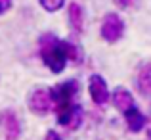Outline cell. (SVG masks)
Wrapping results in <instances>:
<instances>
[{
  "instance_id": "6da1fadb",
  "label": "cell",
  "mask_w": 151,
  "mask_h": 140,
  "mask_svg": "<svg viewBox=\"0 0 151 140\" xmlns=\"http://www.w3.org/2000/svg\"><path fill=\"white\" fill-rule=\"evenodd\" d=\"M38 54H40L44 65L52 73H61L67 65V56L63 52L61 41L54 33H44L38 38Z\"/></svg>"
},
{
  "instance_id": "7a4b0ae2",
  "label": "cell",
  "mask_w": 151,
  "mask_h": 140,
  "mask_svg": "<svg viewBox=\"0 0 151 140\" xmlns=\"http://www.w3.org/2000/svg\"><path fill=\"white\" fill-rule=\"evenodd\" d=\"M55 121H58V125L65 127L69 131H77L81 129L82 121H84V111L78 104L55 106Z\"/></svg>"
},
{
  "instance_id": "3957f363",
  "label": "cell",
  "mask_w": 151,
  "mask_h": 140,
  "mask_svg": "<svg viewBox=\"0 0 151 140\" xmlns=\"http://www.w3.org/2000/svg\"><path fill=\"white\" fill-rule=\"evenodd\" d=\"M100 35L105 42L109 44H115L122 38L124 35V19L121 17L115 12H109V14L103 15L101 19V27H100Z\"/></svg>"
},
{
  "instance_id": "277c9868",
  "label": "cell",
  "mask_w": 151,
  "mask_h": 140,
  "mask_svg": "<svg viewBox=\"0 0 151 140\" xmlns=\"http://www.w3.org/2000/svg\"><path fill=\"white\" fill-rule=\"evenodd\" d=\"M81 90V85H78L77 79H67V81L59 83V85L52 86L50 88V96L54 106H63V104H73L75 96Z\"/></svg>"
},
{
  "instance_id": "5b68a950",
  "label": "cell",
  "mask_w": 151,
  "mask_h": 140,
  "mask_svg": "<svg viewBox=\"0 0 151 140\" xmlns=\"http://www.w3.org/2000/svg\"><path fill=\"white\" fill-rule=\"evenodd\" d=\"M54 107L50 88H35L29 96V110L35 115H46Z\"/></svg>"
},
{
  "instance_id": "8992f818",
  "label": "cell",
  "mask_w": 151,
  "mask_h": 140,
  "mask_svg": "<svg viewBox=\"0 0 151 140\" xmlns=\"http://www.w3.org/2000/svg\"><path fill=\"white\" fill-rule=\"evenodd\" d=\"M0 127L6 140H19L21 136V121L14 110H4L0 113Z\"/></svg>"
},
{
  "instance_id": "52a82bcc",
  "label": "cell",
  "mask_w": 151,
  "mask_h": 140,
  "mask_svg": "<svg viewBox=\"0 0 151 140\" xmlns=\"http://www.w3.org/2000/svg\"><path fill=\"white\" fill-rule=\"evenodd\" d=\"M88 90H90V98L96 106H105L107 102L111 100L109 88H107V83L101 75L94 73L92 77L88 79Z\"/></svg>"
},
{
  "instance_id": "ba28073f",
  "label": "cell",
  "mask_w": 151,
  "mask_h": 140,
  "mask_svg": "<svg viewBox=\"0 0 151 140\" xmlns=\"http://www.w3.org/2000/svg\"><path fill=\"white\" fill-rule=\"evenodd\" d=\"M67 21L73 33L81 35L84 31V8L78 2H71L67 6Z\"/></svg>"
},
{
  "instance_id": "9c48e42d",
  "label": "cell",
  "mask_w": 151,
  "mask_h": 140,
  "mask_svg": "<svg viewBox=\"0 0 151 140\" xmlns=\"http://www.w3.org/2000/svg\"><path fill=\"white\" fill-rule=\"evenodd\" d=\"M111 100H113V106L117 107L119 111H128L130 107H134L136 104H134V96L130 94V90L122 88V86H119V88L113 90V94H111Z\"/></svg>"
},
{
  "instance_id": "30bf717a",
  "label": "cell",
  "mask_w": 151,
  "mask_h": 140,
  "mask_svg": "<svg viewBox=\"0 0 151 140\" xmlns=\"http://www.w3.org/2000/svg\"><path fill=\"white\" fill-rule=\"evenodd\" d=\"M124 119H126V125H128V129L132 131V133H140V131H144V127L147 125V117H145L136 106L130 107L128 111H124Z\"/></svg>"
},
{
  "instance_id": "8fae6325",
  "label": "cell",
  "mask_w": 151,
  "mask_h": 140,
  "mask_svg": "<svg viewBox=\"0 0 151 140\" xmlns=\"http://www.w3.org/2000/svg\"><path fill=\"white\" fill-rule=\"evenodd\" d=\"M138 90L151 98V63H142L138 69Z\"/></svg>"
},
{
  "instance_id": "7c38bea8",
  "label": "cell",
  "mask_w": 151,
  "mask_h": 140,
  "mask_svg": "<svg viewBox=\"0 0 151 140\" xmlns=\"http://www.w3.org/2000/svg\"><path fill=\"white\" fill-rule=\"evenodd\" d=\"M63 52L67 56V62H73V63H82V50L77 42L73 41H61Z\"/></svg>"
},
{
  "instance_id": "4fadbf2b",
  "label": "cell",
  "mask_w": 151,
  "mask_h": 140,
  "mask_svg": "<svg viewBox=\"0 0 151 140\" xmlns=\"http://www.w3.org/2000/svg\"><path fill=\"white\" fill-rule=\"evenodd\" d=\"M42 10H46L48 14H54V12H59L63 6H65V0H38Z\"/></svg>"
},
{
  "instance_id": "5bb4252c",
  "label": "cell",
  "mask_w": 151,
  "mask_h": 140,
  "mask_svg": "<svg viewBox=\"0 0 151 140\" xmlns=\"http://www.w3.org/2000/svg\"><path fill=\"white\" fill-rule=\"evenodd\" d=\"M12 4H14V0H0V15L6 14V12L12 8Z\"/></svg>"
},
{
  "instance_id": "9a60e30c",
  "label": "cell",
  "mask_w": 151,
  "mask_h": 140,
  "mask_svg": "<svg viewBox=\"0 0 151 140\" xmlns=\"http://www.w3.org/2000/svg\"><path fill=\"white\" fill-rule=\"evenodd\" d=\"M44 140H61V136H59L55 131H48V133H46V136H44Z\"/></svg>"
},
{
  "instance_id": "2e32d148",
  "label": "cell",
  "mask_w": 151,
  "mask_h": 140,
  "mask_svg": "<svg viewBox=\"0 0 151 140\" xmlns=\"http://www.w3.org/2000/svg\"><path fill=\"white\" fill-rule=\"evenodd\" d=\"M113 2H115V4H117V6H119V8H128V6H130V4H132V2H134V0H113Z\"/></svg>"
},
{
  "instance_id": "e0dca14e",
  "label": "cell",
  "mask_w": 151,
  "mask_h": 140,
  "mask_svg": "<svg viewBox=\"0 0 151 140\" xmlns=\"http://www.w3.org/2000/svg\"><path fill=\"white\" fill-rule=\"evenodd\" d=\"M147 140H151V131H149V134H147Z\"/></svg>"
}]
</instances>
